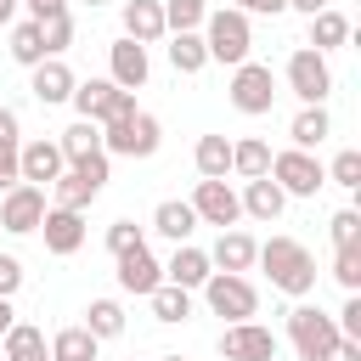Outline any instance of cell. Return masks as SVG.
<instances>
[{
  "instance_id": "1",
  "label": "cell",
  "mask_w": 361,
  "mask_h": 361,
  "mask_svg": "<svg viewBox=\"0 0 361 361\" xmlns=\"http://www.w3.org/2000/svg\"><path fill=\"white\" fill-rule=\"evenodd\" d=\"M254 259L271 271V288H282L288 299H305V293L316 288V259H310V248L293 243V237H271V243H259Z\"/></svg>"
},
{
  "instance_id": "2",
  "label": "cell",
  "mask_w": 361,
  "mask_h": 361,
  "mask_svg": "<svg viewBox=\"0 0 361 361\" xmlns=\"http://www.w3.org/2000/svg\"><path fill=\"white\" fill-rule=\"evenodd\" d=\"M102 152L113 158H152L158 152V118L152 113H141V107H124L118 118H107L102 124Z\"/></svg>"
},
{
  "instance_id": "3",
  "label": "cell",
  "mask_w": 361,
  "mask_h": 361,
  "mask_svg": "<svg viewBox=\"0 0 361 361\" xmlns=\"http://www.w3.org/2000/svg\"><path fill=\"white\" fill-rule=\"evenodd\" d=\"M203 45H209V62H248V45H254V28H248V11L226 6L214 17H203Z\"/></svg>"
},
{
  "instance_id": "4",
  "label": "cell",
  "mask_w": 361,
  "mask_h": 361,
  "mask_svg": "<svg viewBox=\"0 0 361 361\" xmlns=\"http://www.w3.org/2000/svg\"><path fill=\"white\" fill-rule=\"evenodd\" d=\"M203 299H209L214 316H231V322H248V316L259 310V293H254V282H248L243 271H214V276L203 282Z\"/></svg>"
},
{
  "instance_id": "5",
  "label": "cell",
  "mask_w": 361,
  "mask_h": 361,
  "mask_svg": "<svg viewBox=\"0 0 361 361\" xmlns=\"http://www.w3.org/2000/svg\"><path fill=\"white\" fill-rule=\"evenodd\" d=\"M288 197H316V186L327 180V169L305 152V147H288V152H271V169H265Z\"/></svg>"
},
{
  "instance_id": "6",
  "label": "cell",
  "mask_w": 361,
  "mask_h": 361,
  "mask_svg": "<svg viewBox=\"0 0 361 361\" xmlns=\"http://www.w3.org/2000/svg\"><path fill=\"white\" fill-rule=\"evenodd\" d=\"M68 102H73L79 118H90V124H107V118H118L124 107H135V96H130L124 85H113V79H85V85H73Z\"/></svg>"
},
{
  "instance_id": "7",
  "label": "cell",
  "mask_w": 361,
  "mask_h": 361,
  "mask_svg": "<svg viewBox=\"0 0 361 361\" xmlns=\"http://www.w3.org/2000/svg\"><path fill=\"white\" fill-rule=\"evenodd\" d=\"M276 102V79L265 62H237L231 68V107L237 113H271Z\"/></svg>"
},
{
  "instance_id": "8",
  "label": "cell",
  "mask_w": 361,
  "mask_h": 361,
  "mask_svg": "<svg viewBox=\"0 0 361 361\" xmlns=\"http://www.w3.org/2000/svg\"><path fill=\"white\" fill-rule=\"evenodd\" d=\"M288 338H293V350H299L305 361H322V350L338 338V327H333V316H322L316 305H293V310H288Z\"/></svg>"
},
{
  "instance_id": "9",
  "label": "cell",
  "mask_w": 361,
  "mask_h": 361,
  "mask_svg": "<svg viewBox=\"0 0 361 361\" xmlns=\"http://www.w3.org/2000/svg\"><path fill=\"white\" fill-rule=\"evenodd\" d=\"M220 355H226V361H276V333L259 327L254 316H248V322H231V327L220 333Z\"/></svg>"
},
{
  "instance_id": "10",
  "label": "cell",
  "mask_w": 361,
  "mask_h": 361,
  "mask_svg": "<svg viewBox=\"0 0 361 361\" xmlns=\"http://www.w3.org/2000/svg\"><path fill=\"white\" fill-rule=\"evenodd\" d=\"M288 85H293V96L299 102H327V90H333V68H327V56L322 51H293L288 56Z\"/></svg>"
},
{
  "instance_id": "11",
  "label": "cell",
  "mask_w": 361,
  "mask_h": 361,
  "mask_svg": "<svg viewBox=\"0 0 361 361\" xmlns=\"http://www.w3.org/2000/svg\"><path fill=\"white\" fill-rule=\"evenodd\" d=\"M39 220H45V186L17 180L0 192V226L6 231H39Z\"/></svg>"
},
{
  "instance_id": "12",
  "label": "cell",
  "mask_w": 361,
  "mask_h": 361,
  "mask_svg": "<svg viewBox=\"0 0 361 361\" xmlns=\"http://www.w3.org/2000/svg\"><path fill=\"white\" fill-rule=\"evenodd\" d=\"M192 203V214L203 220V226H237V214H243V203H237V192L226 186V180H197V192L186 197Z\"/></svg>"
},
{
  "instance_id": "13",
  "label": "cell",
  "mask_w": 361,
  "mask_h": 361,
  "mask_svg": "<svg viewBox=\"0 0 361 361\" xmlns=\"http://www.w3.org/2000/svg\"><path fill=\"white\" fill-rule=\"evenodd\" d=\"M113 259H118V288H124V293H141V299H147V293L164 282V265L152 259L147 243H130V248L113 254Z\"/></svg>"
},
{
  "instance_id": "14",
  "label": "cell",
  "mask_w": 361,
  "mask_h": 361,
  "mask_svg": "<svg viewBox=\"0 0 361 361\" xmlns=\"http://www.w3.org/2000/svg\"><path fill=\"white\" fill-rule=\"evenodd\" d=\"M62 169H68V158H62L56 141H28V147H17V180H28V186H51Z\"/></svg>"
},
{
  "instance_id": "15",
  "label": "cell",
  "mask_w": 361,
  "mask_h": 361,
  "mask_svg": "<svg viewBox=\"0 0 361 361\" xmlns=\"http://www.w3.org/2000/svg\"><path fill=\"white\" fill-rule=\"evenodd\" d=\"M28 73H34V79H28V90H34V96H39L45 107L68 102V96H73V85H79V79H73V68H68L62 56H39V62H34Z\"/></svg>"
},
{
  "instance_id": "16",
  "label": "cell",
  "mask_w": 361,
  "mask_h": 361,
  "mask_svg": "<svg viewBox=\"0 0 361 361\" xmlns=\"http://www.w3.org/2000/svg\"><path fill=\"white\" fill-rule=\"evenodd\" d=\"M39 231H45V248H51L56 259L79 254V243H85V220H79V209H45Z\"/></svg>"
},
{
  "instance_id": "17",
  "label": "cell",
  "mask_w": 361,
  "mask_h": 361,
  "mask_svg": "<svg viewBox=\"0 0 361 361\" xmlns=\"http://www.w3.org/2000/svg\"><path fill=\"white\" fill-rule=\"evenodd\" d=\"M107 68H113V85H124V90L147 85V45L124 34V39H118V45L107 51Z\"/></svg>"
},
{
  "instance_id": "18",
  "label": "cell",
  "mask_w": 361,
  "mask_h": 361,
  "mask_svg": "<svg viewBox=\"0 0 361 361\" xmlns=\"http://www.w3.org/2000/svg\"><path fill=\"white\" fill-rule=\"evenodd\" d=\"M164 271H169V282H175V288H186V293H192V288H203V282L214 276L209 254H203V248H192V243H175V259H169Z\"/></svg>"
},
{
  "instance_id": "19",
  "label": "cell",
  "mask_w": 361,
  "mask_h": 361,
  "mask_svg": "<svg viewBox=\"0 0 361 361\" xmlns=\"http://www.w3.org/2000/svg\"><path fill=\"white\" fill-rule=\"evenodd\" d=\"M124 34L130 39H164L169 28H164V0H124Z\"/></svg>"
},
{
  "instance_id": "20",
  "label": "cell",
  "mask_w": 361,
  "mask_h": 361,
  "mask_svg": "<svg viewBox=\"0 0 361 361\" xmlns=\"http://www.w3.org/2000/svg\"><path fill=\"white\" fill-rule=\"evenodd\" d=\"M192 164H197L203 180H226V175H231V141H226V135H197Z\"/></svg>"
},
{
  "instance_id": "21",
  "label": "cell",
  "mask_w": 361,
  "mask_h": 361,
  "mask_svg": "<svg viewBox=\"0 0 361 361\" xmlns=\"http://www.w3.org/2000/svg\"><path fill=\"white\" fill-rule=\"evenodd\" d=\"M237 203H243L254 220H276V214H282V203H288V192H282L271 175H254V180H248V192H243Z\"/></svg>"
},
{
  "instance_id": "22",
  "label": "cell",
  "mask_w": 361,
  "mask_h": 361,
  "mask_svg": "<svg viewBox=\"0 0 361 361\" xmlns=\"http://www.w3.org/2000/svg\"><path fill=\"white\" fill-rule=\"evenodd\" d=\"M152 231H164L169 243H186V237L197 231V214H192V203H180V197H164V203L152 209Z\"/></svg>"
},
{
  "instance_id": "23",
  "label": "cell",
  "mask_w": 361,
  "mask_h": 361,
  "mask_svg": "<svg viewBox=\"0 0 361 361\" xmlns=\"http://www.w3.org/2000/svg\"><path fill=\"white\" fill-rule=\"evenodd\" d=\"M254 254H259V243H254L248 231H220V243H214L209 265H220V271H248V265H254Z\"/></svg>"
},
{
  "instance_id": "24",
  "label": "cell",
  "mask_w": 361,
  "mask_h": 361,
  "mask_svg": "<svg viewBox=\"0 0 361 361\" xmlns=\"http://www.w3.org/2000/svg\"><path fill=\"white\" fill-rule=\"evenodd\" d=\"M327 130H333V118H327V107H322V102H305V107H299V118L288 124L293 147H305V152H310V147H322V141H327Z\"/></svg>"
},
{
  "instance_id": "25",
  "label": "cell",
  "mask_w": 361,
  "mask_h": 361,
  "mask_svg": "<svg viewBox=\"0 0 361 361\" xmlns=\"http://www.w3.org/2000/svg\"><path fill=\"white\" fill-rule=\"evenodd\" d=\"M96 333L79 322V327H62L56 338H51V361H96Z\"/></svg>"
},
{
  "instance_id": "26",
  "label": "cell",
  "mask_w": 361,
  "mask_h": 361,
  "mask_svg": "<svg viewBox=\"0 0 361 361\" xmlns=\"http://www.w3.org/2000/svg\"><path fill=\"white\" fill-rule=\"evenodd\" d=\"M0 338H6V361H51L45 355V333L28 327V322H11Z\"/></svg>"
},
{
  "instance_id": "27",
  "label": "cell",
  "mask_w": 361,
  "mask_h": 361,
  "mask_svg": "<svg viewBox=\"0 0 361 361\" xmlns=\"http://www.w3.org/2000/svg\"><path fill=\"white\" fill-rule=\"evenodd\" d=\"M344 39H350V17H344V11L327 6V11L310 17V39H305L310 51H333V45H344Z\"/></svg>"
},
{
  "instance_id": "28",
  "label": "cell",
  "mask_w": 361,
  "mask_h": 361,
  "mask_svg": "<svg viewBox=\"0 0 361 361\" xmlns=\"http://www.w3.org/2000/svg\"><path fill=\"white\" fill-rule=\"evenodd\" d=\"M169 62H175V73H203V68H209V45H203V34H197V28L175 34V39H169Z\"/></svg>"
},
{
  "instance_id": "29",
  "label": "cell",
  "mask_w": 361,
  "mask_h": 361,
  "mask_svg": "<svg viewBox=\"0 0 361 361\" xmlns=\"http://www.w3.org/2000/svg\"><path fill=\"white\" fill-rule=\"evenodd\" d=\"M51 192H56V209H85V203H90V197H96L102 186H96L90 175H79V169L68 164V169H62V175L51 180Z\"/></svg>"
},
{
  "instance_id": "30",
  "label": "cell",
  "mask_w": 361,
  "mask_h": 361,
  "mask_svg": "<svg viewBox=\"0 0 361 361\" xmlns=\"http://www.w3.org/2000/svg\"><path fill=\"white\" fill-rule=\"evenodd\" d=\"M56 147H62V158H85V152H102V124H90V118H73V124L56 135Z\"/></svg>"
},
{
  "instance_id": "31",
  "label": "cell",
  "mask_w": 361,
  "mask_h": 361,
  "mask_svg": "<svg viewBox=\"0 0 361 361\" xmlns=\"http://www.w3.org/2000/svg\"><path fill=\"white\" fill-rule=\"evenodd\" d=\"M231 169H237L243 180H254V175H265V169H271V147H265V141H254V135H243V141H231Z\"/></svg>"
},
{
  "instance_id": "32",
  "label": "cell",
  "mask_w": 361,
  "mask_h": 361,
  "mask_svg": "<svg viewBox=\"0 0 361 361\" xmlns=\"http://www.w3.org/2000/svg\"><path fill=\"white\" fill-rule=\"evenodd\" d=\"M147 299H152V316H158V322H186V316H192V293L175 288V282H158Z\"/></svg>"
},
{
  "instance_id": "33",
  "label": "cell",
  "mask_w": 361,
  "mask_h": 361,
  "mask_svg": "<svg viewBox=\"0 0 361 361\" xmlns=\"http://www.w3.org/2000/svg\"><path fill=\"white\" fill-rule=\"evenodd\" d=\"M85 327H90L96 338H118V333H124V305H118V299H96V305L85 310Z\"/></svg>"
},
{
  "instance_id": "34",
  "label": "cell",
  "mask_w": 361,
  "mask_h": 361,
  "mask_svg": "<svg viewBox=\"0 0 361 361\" xmlns=\"http://www.w3.org/2000/svg\"><path fill=\"white\" fill-rule=\"evenodd\" d=\"M39 39H45V56H62L73 45V11H51L39 17Z\"/></svg>"
},
{
  "instance_id": "35",
  "label": "cell",
  "mask_w": 361,
  "mask_h": 361,
  "mask_svg": "<svg viewBox=\"0 0 361 361\" xmlns=\"http://www.w3.org/2000/svg\"><path fill=\"white\" fill-rule=\"evenodd\" d=\"M39 56H45V39H39V23L28 17V23H17V28H11V62L34 68Z\"/></svg>"
},
{
  "instance_id": "36",
  "label": "cell",
  "mask_w": 361,
  "mask_h": 361,
  "mask_svg": "<svg viewBox=\"0 0 361 361\" xmlns=\"http://www.w3.org/2000/svg\"><path fill=\"white\" fill-rule=\"evenodd\" d=\"M203 0H164V28L169 34H186V28H203Z\"/></svg>"
},
{
  "instance_id": "37",
  "label": "cell",
  "mask_w": 361,
  "mask_h": 361,
  "mask_svg": "<svg viewBox=\"0 0 361 361\" xmlns=\"http://www.w3.org/2000/svg\"><path fill=\"white\" fill-rule=\"evenodd\" d=\"M333 276H338V282H344L350 293L361 288V243H344V248L333 254Z\"/></svg>"
},
{
  "instance_id": "38",
  "label": "cell",
  "mask_w": 361,
  "mask_h": 361,
  "mask_svg": "<svg viewBox=\"0 0 361 361\" xmlns=\"http://www.w3.org/2000/svg\"><path fill=\"white\" fill-rule=\"evenodd\" d=\"M327 175H333V180H338L344 192H355V186H361V152H338Z\"/></svg>"
},
{
  "instance_id": "39",
  "label": "cell",
  "mask_w": 361,
  "mask_h": 361,
  "mask_svg": "<svg viewBox=\"0 0 361 361\" xmlns=\"http://www.w3.org/2000/svg\"><path fill=\"white\" fill-rule=\"evenodd\" d=\"M327 226H333V248H344V243H361V214H355V209H338Z\"/></svg>"
},
{
  "instance_id": "40",
  "label": "cell",
  "mask_w": 361,
  "mask_h": 361,
  "mask_svg": "<svg viewBox=\"0 0 361 361\" xmlns=\"http://www.w3.org/2000/svg\"><path fill=\"white\" fill-rule=\"evenodd\" d=\"M17 147H23L17 135H0V192L17 186Z\"/></svg>"
},
{
  "instance_id": "41",
  "label": "cell",
  "mask_w": 361,
  "mask_h": 361,
  "mask_svg": "<svg viewBox=\"0 0 361 361\" xmlns=\"http://www.w3.org/2000/svg\"><path fill=\"white\" fill-rule=\"evenodd\" d=\"M130 243H141V226H135V220H113V226H107V248L124 254Z\"/></svg>"
},
{
  "instance_id": "42",
  "label": "cell",
  "mask_w": 361,
  "mask_h": 361,
  "mask_svg": "<svg viewBox=\"0 0 361 361\" xmlns=\"http://www.w3.org/2000/svg\"><path fill=\"white\" fill-rule=\"evenodd\" d=\"M333 327H338V338H361V299H355V293L344 299V310H338Z\"/></svg>"
},
{
  "instance_id": "43",
  "label": "cell",
  "mask_w": 361,
  "mask_h": 361,
  "mask_svg": "<svg viewBox=\"0 0 361 361\" xmlns=\"http://www.w3.org/2000/svg\"><path fill=\"white\" fill-rule=\"evenodd\" d=\"M322 361H361V338H333L322 350Z\"/></svg>"
},
{
  "instance_id": "44",
  "label": "cell",
  "mask_w": 361,
  "mask_h": 361,
  "mask_svg": "<svg viewBox=\"0 0 361 361\" xmlns=\"http://www.w3.org/2000/svg\"><path fill=\"white\" fill-rule=\"evenodd\" d=\"M17 282H23V265H17L11 254H0V299H11V293H17Z\"/></svg>"
},
{
  "instance_id": "45",
  "label": "cell",
  "mask_w": 361,
  "mask_h": 361,
  "mask_svg": "<svg viewBox=\"0 0 361 361\" xmlns=\"http://www.w3.org/2000/svg\"><path fill=\"white\" fill-rule=\"evenodd\" d=\"M237 11H259V17H276V11H288V0H231Z\"/></svg>"
},
{
  "instance_id": "46",
  "label": "cell",
  "mask_w": 361,
  "mask_h": 361,
  "mask_svg": "<svg viewBox=\"0 0 361 361\" xmlns=\"http://www.w3.org/2000/svg\"><path fill=\"white\" fill-rule=\"evenodd\" d=\"M17 6H28V17L39 23V17H51V11H68V0H17Z\"/></svg>"
},
{
  "instance_id": "47",
  "label": "cell",
  "mask_w": 361,
  "mask_h": 361,
  "mask_svg": "<svg viewBox=\"0 0 361 361\" xmlns=\"http://www.w3.org/2000/svg\"><path fill=\"white\" fill-rule=\"evenodd\" d=\"M288 6H293V11H305V17H316V11H327L333 0H288Z\"/></svg>"
},
{
  "instance_id": "48",
  "label": "cell",
  "mask_w": 361,
  "mask_h": 361,
  "mask_svg": "<svg viewBox=\"0 0 361 361\" xmlns=\"http://www.w3.org/2000/svg\"><path fill=\"white\" fill-rule=\"evenodd\" d=\"M0 135H17V113L11 107H0Z\"/></svg>"
},
{
  "instance_id": "49",
  "label": "cell",
  "mask_w": 361,
  "mask_h": 361,
  "mask_svg": "<svg viewBox=\"0 0 361 361\" xmlns=\"http://www.w3.org/2000/svg\"><path fill=\"white\" fill-rule=\"evenodd\" d=\"M11 322H17V310H11V299H0V333H6Z\"/></svg>"
},
{
  "instance_id": "50",
  "label": "cell",
  "mask_w": 361,
  "mask_h": 361,
  "mask_svg": "<svg viewBox=\"0 0 361 361\" xmlns=\"http://www.w3.org/2000/svg\"><path fill=\"white\" fill-rule=\"evenodd\" d=\"M17 17V0H0V23H11Z\"/></svg>"
},
{
  "instance_id": "51",
  "label": "cell",
  "mask_w": 361,
  "mask_h": 361,
  "mask_svg": "<svg viewBox=\"0 0 361 361\" xmlns=\"http://www.w3.org/2000/svg\"><path fill=\"white\" fill-rule=\"evenodd\" d=\"M164 361H186V355H164Z\"/></svg>"
},
{
  "instance_id": "52",
  "label": "cell",
  "mask_w": 361,
  "mask_h": 361,
  "mask_svg": "<svg viewBox=\"0 0 361 361\" xmlns=\"http://www.w3.org/2000/svg\"><path fill=\"white\" fill-rule=\"evenodd\" d=\"M85 6H102V0H85Z\"/></svg>"
}]
</instances>
